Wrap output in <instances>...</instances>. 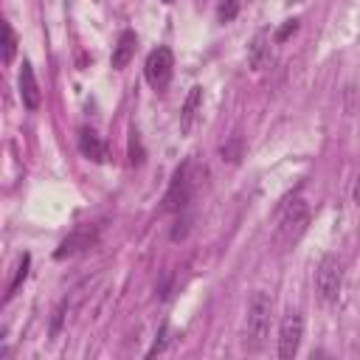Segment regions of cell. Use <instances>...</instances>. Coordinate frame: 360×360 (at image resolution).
Wrapping results in <instances>:
<instances>
[{
  "label": "cell",
  "instance_id": "cell-1",
  "mask_svg": "<svg viewBox=\"0 0 360 360\" xmlns=\"http://www.w3.org/2000/svg\"><path fill=\"white\" fill-rule=\"evenodd\" d=\"M270 315H273V295L264 290H256L248 301V315H245V349L259 352L267 343L270 335Z\"/></svg>",
  "mask_w": 360,
  "mask_h": 360
},
{
  "label": "cell",
  "instance_id": "cell-2",
  "mask_svg": "<svg viewBox=\"0 0 360 360\" xmlns=\"http://www.w3.org/2000/svg\"><path fill=\"white\" fill-rule=\"evenodd\" d=\"M307 225H309V205L301 197H295L292 202H287V208L278 217V225H276V233H273V245L281 248V250L292 248L304 236Z\"/></svg>",
  "mask_w": 360,
  "mask_h": 360
},
{
  "label": "cell",
  "instance_id": "cell-3",
  "mask_svg": "<svg viewBox=\"0 0 360 360\" xmlns=\"http://www.w3.org/2000/svg\"><path fill=\"white\" fill-rule=\"evenodd\" d=\"M343 287V262L332 253H326L315 267V290L323 301H335Z\"/></svg>",
  "mask_w": 360,
  "mask_h": 360
},
{
  "label": "cell",
  "instance_id": "cell-4",
  "mask_svg": "<svg viewBox=\"0 0 360 360\" xmlns=\"http://www.w3.org/2000/svg\"><path fill=\"white\" fill-rule=\"evenodd\" d=\"M172 70H174V53H172V48L160 45V48H155V51L146 56L143 73H146V82H149L155 90H163V87L172 82Z\"/></svg>",
  "mask_w": 360,
  "mask_h": 360
},
{
  "label": "cell",
  "instance_id": "cell-5",
  "mask_svg": "<svg viewBox=\"0 0 360 360\" xmlns=\"http://www.w3.org/2000/svg\"><path fill=\"white\" fill-rule=\"evenodd\" d=\"M188 169H191V163H183V166L174 172L172 183H169V188H166V194H163V211L174 214V211H183V208L188 205L191 191H194V180L188 177Z\"/></svg>",
  "mask_w": 360,
  "mask_h": 360
},
{
  "label": "cell",
  "instance_id": "cell-6",
  "mask_svg": "<svg viewBox=\"0 0 360 360\" xmlns=\"http://www.w3.org/2000/svg\"><path fill=\"white\" fill-rule=\"evenodd\" d=\"M301 338H304V318L298 309H290L278 326V357L292 360L298 346H301Z\"/></svg>",
  "mask_w": 360,
  "mask_h": 360
},
{
  "label": "cell",
  "instance_id": "cell-7",
  "mask_svg": "<svg viewBox=\"0 0 360 360\" xmlns=\"http://www.w3.org/2000/svg\"><path fill=\"white\" fill-rule=\"evenodd\" d=\"M96 239H98V231H96L93 225H82V228H76L73 233H68V236L59 242V248L53 250V259H68V256H73V253H82L84 248L96 245Z\"/></svg>",
  "mask_w": 360,
  "mask_h": 360
},
{
  "label": "cell",
  "instance_id": "cell-8",
  "mask_svg": "<svg viewBox=\"0 0 360 360\" xmlns=\"http://www.w3.org/2000/svg\"><path fill=\"white\" fill-rule=\"evenodd\" d=\"M20 98H22V104L28 110H37L42 104V90L37 84V76H34L31 62H22V68H20Z\"/></svg>",
  "mask_w": 360,
  "mask_h": 360
},
{
  "label": "cell",
  "instance_id": "cell-9",
  "mask_svg": "<svg viewBox=\"0 0 360 360\" xmlns=\"http://www.w3.org/2000/svg\"><path fill=\"white\" fill-rule=\"evenodd\" d=\"M79 152H82L87 160H93V163H104V160H107V146H104V141L98 138V132L90 129V127H82V129H79Z\"/></svg>",
  "mask_w": 360,
  "mask_h": 360
},
{
  "label": "cell",
  "instance_id": "cell-10",
  "mask_svg": "<svg viewBox=\"0 0 360 360\" xmlns=\"http://www.w3.org/2000/svg\"><path fill=\"white\" fill-rule=\"evenodd\" d=\"M270 59H273L270 37H267V31H259V34L250 39V45H248V62H250L253 70H262V68L270 65Z\"/></svg>",
  "mask_w": 360,
  "mask_h": 360
},
{
  "label": "cell",
  "instance_id": "cell-11",
  "mask_svg": "<svg viewBox=\"0 0 360 360\" xmlns=\"http://www.w3.org/2000/svg\"><path fill=\"white\" fill-rule=\"evenodd\" d=\"M200 107H202V87L194 84V87L188 90V96H186L183 110H180V129H183V132H191V127H194L197 118H200Z\"/></svg>",
  "mask_w": 360,
  "mask_h": 360
},
{
  "label": "cell",
  "instance_id": "cell-12",
  "mask_svg": "<svg viewBox=\"0 0 360 360\" xmlns=\"http://www.w3.org/2000/svg\"><path fill=\"white\" fill-rule=\"evenodd\" d=\"M132 53H135V31H121V37L112 48V68L121 70L132 59Z\"/></svg>",
  "mask_w": 360,
  "mask_h": 360
},
{
  "label": "cell",
  "instance_id": "cell-13",
  "mask_svg": "<svg viewBox=\"0 0 360 360\" xmlns=\"http://www.w3.org/2000/svg\"><path fill=\"white\" fill-rule=\"evenodd\" d=\"M219 155H222V160H228V163H239L242 155H245V141H242V135H231V138L219 146Z\"/></svg>",
  "mask_w": 360,
  "mask_h": 360
},
{
  "label": "cell",
  "instance_id": "cell-14",
  "mask_svg": "<svg viewBox=\"0 0 360 360\" xmlns=\"http://www.w3.org/2000/svg\"><path fill=\"white\" fill-rule=\"evenodd\" d=\"M28 267H31V256H28V253H22V256H20V264H17V273H14L11 284H8L6 298H11V295L20 290V284H22V281H25V276H28Z\"/></svg>",
  "mask_w": 360,
  "mask_h": 360
},
{
  "label": "cell",
  "instance_id": "cell-15",
  "mask_svg": "<svg viewBox=\"0 0 360 360\" xmlns=\"http://www.w3.org/2000/svg\"><path fill=\"white\" fill-rule=\"evenodd\" d=\"M14 51H17V34H14L11 22H3V62L6 65L14 59Z\"/></svg>",
  "mask_w": 360,
  "mask_h": 360
},
{
  "label": "cell",
  "instance_id": "cell-16",
  "mask_svg": "<svg viewBox=\"0 0 360 360\" xmlns=\"http://www.w3.org/2000/svg\"><path fill=\"white\" fill-rule=\"evenodd\" d=\"M236 14H239V0H222V3H219V8H217L219 22H231Z\"/></svg>",
  "mask_w": 360,
  "mask_h": 360
},
{
  "label": "cell",
  "instance_id": "cell-17",
  "mask_svg": "<svg viewBox=\"0 0 360 360\" xmlns=\"http://www.w3.org/2000/svg\"><path fill=\"white\" fill-rule=\"evenodd\" d=\"M169 335H172V332H169V326L163 323V326H160V335L155 338V343H152V349L146 352V357H155V354H160V352L169 346Z\"/></svg>",
  "mask_w": 360,
  "mask_h": 360
},
{
  "label": "cell",
  "instance_id": "cell-18",
  "mask_svg": "<svg viewBox=\"0 0 360 360\" xmlns=\"http://www.w3.org/2000/svg\"><path fill=\"white\" fill-rule=\"evenodd\" d=\"M295 31H298V20H295V17H292V20H284V25L276 31V42H284V39L292 37Z\"/></svg>",
  "mask_w": 360,
  "mask_h": 360
},
{
  "label": "cell",
  "instance_id": "cell-19",
  "mask_svg": "<svg viewBox=\"0 0 360 360\" xmlns=\"http://www.w3.org/2000/svg\"><path fill=\"white\" fill-rule=\"evenodd\" d=\"M65 307H68V304H59V307H56V312H53V321H51V335H56V332H59V326H62V318H65Z\"/></svg>",
  "mask_w": 360,
  "mask_h": 360
},
{
  "label": "cell",
  "instance_id": "cell-20",
  "mask_svg": "<svg viewBox=\"0 0 360 360\" xmlns=\"http://www.w3.org/2000/svg\"><path fill=\"white\" fill-rule=\"evenodd\" d=\"M354 202L360 205V172H357V183H354Z\"/></svg>",
  "mask_w": 360,
  "mask_h": 360
},
{
  "label": "cell",
  "instance_id": "cell-21",
  "mask_svg": "<svg viewBox=\"0 0 360 360\" xmlns=\"http://www.w3.org/2000/svg\"><path fill=\"white\" fill-rule=\"evenodd\" d=\"M163 3H172V0H163Z\"/></svg>",
  "mask_w": 360,
  "mask_h": 360
}]
</instances>
